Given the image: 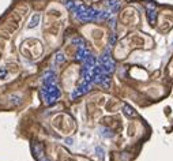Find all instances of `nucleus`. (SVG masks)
<instances>
[{
	"instance_id": "obj_1",
	"label": "nucleus",
	"mask_w": 173,
	"mask_h": 161,
	"mask_svg": "<svg viewBox=\"0 0 173 161\" xmlns=\"http://www.w3.org/2000/svg\"><path fill=\"white\" fill-rule=\"evenodd\" d=\"M124 114H126L127 116H129V117H135L136 116V112L132 109L129 105H124Z\"/></svg>"
},
{
	"instance_id": "obj_2",
	"label": "nucleus",
	"mask_w": 173,
	"mask_h": 161,
	"mask_svg": "<svg viewBox=\"0 0 173 161\" xmlns=\"http://www.w3.org/2000/svg\"><path fill=\"white\" fill-rule=\"evenodd\" d=\"M38 21H40V15H34L32 18V22L29 23V27H34L38 25Z\"/></svg>"
},
{
	"instance_id": "obj_3",
	"label": "nucleus",
	"mask_w": 173,
	"mask_h": 161,
	"mask_svg": "<svg viewBox=\"0 0 173 161\" xmlns=\"http://www.w3.org/2000/svg\"><path fill=\"white\" fill-rule=\"evenodd\" d=\"M102 134L105 135V137H113V132H109L111 131V130H109V128H105V130H102Z\"/></svg>"
}]
</instances>
